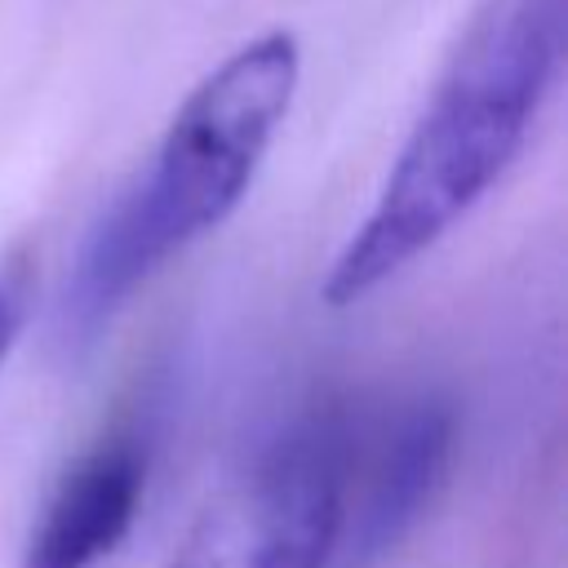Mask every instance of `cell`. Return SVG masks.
<instances>
[{
    "mask_svg": "<svg viewBox=\"0 0 568 568\" xmlns=\"http://www.w3.org/2000/svg\"><path fill=\"white\" fill-rule=\"evenodd\" d=\"M337 550L333 568H377L439 501L457 457V413L439 395L333 404Z\"/></svg>",
    "mask_w": 568,
    "mask_h": 568,
    "instance_id": "obj_4",
    "label": "cell"
},
{
    "mask_svg": "<svg viewBox=\"0 0 568 568\" xmlns=\"http://www.w3.org/2000/svg\"><path fill=\"white\" fill-rule=\"evenodd\" d=\"M27 311H31V266L9 262V266H0V368H4L9 351L18 346Z\"/></svg>",
    "mask_w": 568,
    "mask_h": 568,
    "instance_id": "obj_6",
    "label": "cell"
},
{
    "mask_svg": "<svg viewBox=\"0 0 568 568\" xmlns=\"http://www.w3.org/2000/svg\"><path fill=\"white\" fill-rule=\"evenodd\" d=\"M568 49V0H484L448 53L368 217L324 275L351 306L439 244L519 155Z\"/></svg>",
    "mask_w": 568,
    "mask_h": 568,
    "instance_id": "obj_1",
    "label": "cell"
},
{
    "mask_svg": "<svg viewBox=\"0 0 568 568\" xmlns=\"http://www.w3.org/2000/svg\"><path fill=\"white\" fill-rule=\"evenodd\" d=\"M293 31L226 53L173 111L151 164L93 222L62 293L67 337L98 333L169 257L217 231L248 195L297 93Z\"/></svg>",
    "mask_w": 568,
    "mask_h": 568,
    "instance_id": "obj_2",
    "label": "cell"
},
{
    "mask_svg": "<svg viewBox=\"0 0 568 568\" xmlns=\"http://www.w3.org/2000/svg\"><path fill=\"white\" fill-rule=\"evenodd\" d=\"M337 435L333 408L271 439L186 528L164 568H333Z\"/></svg>",
    "mask_w": 568,
    "mask_h": 568,
    "instance_id": "obj_3",
    "label": "cell"
},
{
    "mask_svg": "<svg viewBox=\"0 0 568 568\" xmlns=\"http://www.w3.org/2000/svg\"><path fill=\"white\" fill-rule=\"evenodd\" d=\"M146 466L138 426H111L75 453L27 532L22 568H98L120 550L146 493Z\"/></svg>",
    "mask_w": 568,
    "mask_h": 568,
    "instance_id": "obj_5",
    "label": "cell"
}]
</instances>
